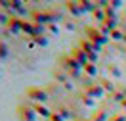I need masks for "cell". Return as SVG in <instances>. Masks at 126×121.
<instances>
[{
  "mask_svg": "<svg viewBox=\"0 0 126 121\" xmlns=\"http://www.w3.org/2000/svg\"><path fill=\"white\" fill-rule=\"evenodd\" d=\"M29 98H31V100H34V102H42V104L48 100L46 92H44V90H40V89H32V90H29Z\"/></svg>",
  "mask_w": 126,
  "mask_h": 121,
  "instance_id": "6da1fadb",
  "label": "cell"
},
{
  "mask_svg": "<svg viewBox=\"0 0 126 121\" xmlns=\"http://www.w3.org/2000/svg\"><path fill=\"white\" fill-rule=\"evenodd\" d=\"M8 27L14 33H19V31H23V21L17 19V17H12V19H8Z\"/></svg>",
  "mask_w": 126,
  "mask_h": 121,
  "instance_id": "7a4b0ae2",
  "label": "cell"
},
{
  "mask_svg": "<svg viewBox=\"0 0 126 121\" xmlns=\"http://www.w3.org/2000/svg\"><path fill=\"white\" fill-rule=\"evenodd\" d=\"M73 56H75L77 60H79V64L82 65V67L90 64V62H88V56L84 54V52H82V50H73Z\"/></svg>",
  "mask_w": 126,
  "mask_h": 121,
  "instance_id": "3957f363",
  "label": "cell"
},
{
  "mask_svg": "<svg viewBox=\"0 0 126 121\" xmlns=\"http://www.w3.org/2000/svg\"><path fill=\"white\" fill-rule=\"evenodd\" d=\"M21 117H23L25 121H34V119H36V112L31 110V108H25L23 113H21Z\"/></svg>",
  "mask_w": 126,
  "mask_h": 121,
  "instance_id": "277c9868",
  "label": "cell"
},
{
  "mask_svg": "<svg viewBox=\"0 0 126 121\" xmlns=\"http://www.w3.org/2000/svg\"><path fill=\"white\" fill-rule=\"evenodd\" d=\"M34 112H36V115H42V117H52V113H50V110H48L46 106H34Z\"/></svg>",
  "mask_w": 126,
  "mask_h": 121,
  "instance_id": "5b68a950",
  "label": "cell"
},
{
  "mask_svg": "<svg viewBox=\"0 0 126 121\" xmlns=\"http://www.w3.org/2000/svg\"><path fill=\"white\" fill-rule=\"evenodd\" d=\"M88 92H90V94H94V96H101V94H103L101 85H99V87H97V85H94V87H88Z\"/></svg>",
  "mask_w": 126,
  "mask_h": 121,
  "instance_id": "8992f818",
  "label": "cell"
},
{
  "mask_svg": "<svg viewBox=\"0 0 126 121\" xmlns=\"http://www.w3.org/2000/svg\"><path fill=\"white\" fill-rule=\"evenodd\" d=\"M124 37L126 35L122 31H118V29H113V31H111V39H115V40H122Z\"/></svg>",
  "mask_w": 126,
  "mask_h": 121,
  "instance_id": "52a82bcc",
  "label": "cell"
},
{
  "mask_svg": "<svg viewBox=\"0 0 126 121\" xmlns=\"http://www.w3.org/2000/svg\"><path fill=\"white\" fill-rule=\"evenodd\" d=\"M84 71H86L88 75H95V73H97V69H95L94 64H88V65H84Z\"/></svg>",
  "mask_w": 126,
  "mask_h": 121,
  "instance_id": "ba28073f",
  "label": "cell"
},
{
  "mask_svg": "<svg viewBox=\"0 0 126 121\" xmlns=\"http://www.w3.org/2000/svg\"><path fill=\"white\" fill-rule=\"evenodd\" d=\"M94 14H95V17H97V19H105V10H99V8H95V12H94ZM105 21H107V19H105Z\"/></svg>",
  "mask_w": 126,
  "mask_h": 121,
  "instance_id": "9c48e42d",
  "label": "cell"
},
{
  "mask_svg": "<svg viewBox=\"0 0 126 121\" xmlns=\"http://www.w3.org/2000/svg\"><path fill=\"white\" fill-rule=\"evenodd\" d=\"M6 52H8V48H6V44L0 40V58H4L6 56Z\"/></svg>",
  "mask_w": 126,
  "mask_h": 121,
  "instance_id": "30bf717a",
  "label": "cell"
},
{
  "mask_svg": "<svg viewBox=\"0 0 126 121\" xmlns=\"http://www.w3.org/2000/svg\"><path fill=\"white\" fill-rule=\"evenodd\" d=\"M50 121H65L61 117V115H59V113H52V117H50Z\"/></svg>",
  "mask_w": 126,
  "mask_h": 121,
  "instance_id": "8fae6325",
  "label": "cell"
},
{
  "mask_svg": "<svg viewBox=\"0 0 126 121\" xmlns=\"http://www.w3.org/2000/svg\"><path fill=\"white\" fill-rule=\"evenodd\" d=\"M50 33H55V35H57V33H59V29H57V27L52 23V25H50Z\"/></svg>",
  "mask_w": 126,
  "mask_h": 121,
  "instance_id": "7c38bea8",
  "label": "cell"
},
{
  "mask_svg": "<svg viewBox=\"0 0 126 121\" xmlns=\"http://www.w3.org/2000/svg\"><path fill=\"white\" fill-rule=\"evenodd\" d=\"M94 121H105V113H99V115H95Z\"/></svg>",
  "mask_w": 126,
  "mask_h": 121,
  "instance_id": "4fadbf2b",
  "label": "cell"
},
{
  "mask_svg": "<svg viewBox=\"0 0 126 121\" xmlns=\"http://www.w3.org/2000/svg\"><path fill=\"white\" fill-rule=\"evenodd\" d=\"M115 121H126V119H124V115H118V119L115 117Z\"/></svg>",
  "mask_w": 126,
  "mask_h": 121,
  "instance_id": "5bb4252c",
  "label": "cell"
},
{
  "mask_svg": "<svg viewBox=\"0 0 126 121\" xmlns=\"http://www.w3.org/2000/svg\"><path fill=\"white\" fill-rule=\"evenodd\" d=\"M122 104H124V108H126V100H124V102H122Z\"/></svg>",
  "mask_w": 126,
  "mask_h": 121,
  "instance_id": "9a60e30c",
  "label": "cell"
},
{
  "mask_svg": "<svg viewBox=\"0 0 126 121\" xmlns=\"http://www.w3.org/2000/svg\"><path fill=\"white\" fill-rule=\"evenodd\" d=\"M124 40H126V37H124Z\"/></svg>",
  "mask_w": 126,
  "mask_h": 121,
  "instance_id": "2e32d148",
  "label": "cell"
}]
</instances>
